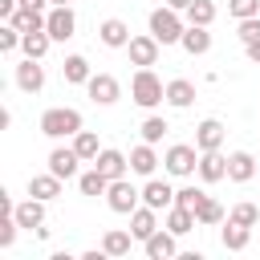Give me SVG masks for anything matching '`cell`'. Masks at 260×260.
Segmentation results:
<instances>
[{"instance_id": "6da1fadb", "label": "cell", "mask_w": 260, "mask_h": 260, "mask_svg": "<svg viewBox=\"0 0 260 260\" xmlns=\"http://www.w3.org/2000/svg\"><path fill=\"white\" fill-rule=\"evenodd\" d=\"M183 12L179 8H171V4H162V8H154L150 12V37L158 41V45H179L183 41Z\"/></svg>"}, {"instance_id": "7a4b0ae2", "label": "cell", "mask_w": 260, "mask_h": 260, "mask_svg": "<svg viewBox=\"0 0 260 260\" xmlns=\"http://www.w3.org/2000/svg\"><path fill=\"white\" fill-rule=\"evenodd\" d=\"M130 98H134L142 110H154L158 102H167V85H162V77H158L154 69H138V73L130 77Z\"/></svg>"}, {"instance_id": "3957f363", "label": "cell", "mask_w": 260, "mask_h": 260, "mask_svg": "<svg viewBox=\"0 0 260 260\" xmlns=\"http://www.w3.org/2000/svg\"><path fill=\"white\" fill-rule=\"evenodd\" d=\"M81 130V114L73 106H53L41 114V134L45 138H73Z\"/></svg>"}, {"instance_id": "277c9868", "label": "cell", "mask_w": 260, "mask_h": 260, "mask_svg": "<svg viewBox=\"0 0 260 260\" xmlns=\"http://www.w3.org/2000/svg\"><path fill=\"white\" fill-rule=\"evenodd\" d=\"M106 203H110V211H118V215H130L138 203H142V191L122 175V179H110V187H106Z\"/></svg>"}, {"instance_id": "5b68a950", "label": "cell", "mask_w": 260, "mask_h": 260, "mask_svg": "<svg viewBox=\"0 0 260 260\" xmlns=\"http://www.w3.org/2000/svg\"><path fill=\"white\" fill-rule=\"evenodd\" d=\"M162 167H167V175H195L199 171V146H187V142H175V146H167V154H162Z\"/></svg>"}, {"instance_id": "8992f818", "label": "cell", "mask_w": 260, "mask_h": 260, "mask_svg": "<svg viewBox=\"0 0 260 260\" xmlns=\"http://www.w3.org/2000/svg\"><path fill=\"white\" fill-rule=\"evenodd\" d=\"M45 28H49L53 41L77 37V16H73V8H69V4H53V8L45 12Z\"/></svg>"}, {"instance_id": "52a82bcc", "label": "cell", "mask_w": 260, "mask_h": 260, "mask_svg": "<svg viewBox=\"0 0 260 260\" xmlns=\"http://www.w3.org/2000/svg\"><path fill=\"white\" fill-rule=\"evenodd\" d=\"M85 93H89L98 106H114V102L122 98V85H118L114 73H93V77L85 81Z\"/></svg>"}, {"instance_id": "ba28073f", "label": "cell", "mask_w": 260, "mask_h": 260, "mask_svg": "<svg viewBox=\"0 0 260 260\" xmlns=\"http://www.w3.org/2000/svg\"><path fill=\"white\" fill-rule=\"evenodd\" d=\"M158 41L150 37V32H142V37H130V45H126V53H130V65H138V69H150L154 61H158Z\"/></svg>"}, {"instance_id": "9c48e42d", "label": "cell", "mask_w": 260, "mask_h": 260, "mask_svg": "<svg viewBox=\"0 0 260 260\" xmlns=\"http://www.w3.org/2000/svg\"><path fill=\"white\" fill-rule=\"evenodd\" d=\"M142 203L146 207H154V211H167V207H175V187L167 183V179H146V187H142Z\"/></svg>"}, {"instance_id": "30bf717a", "label": "cell", "mask_w": 260, "mask_h": 260, "mask_svg": "<svg viewBox=\"0 0 260 260\" xmlns=\"http://www.w3.org/2000/svg\"><path fill=\"white\" fill-rule=\"evenodd\" d=\"M142 248H146L150 260H171V256H179V236L171 228H158L150 240H142Z\"/></svg>"}, {"instance_id": "8fae6325", "label": "cell", "mask_w": 260, "mask_h": 260, "mask_svg": "<svg viewBox=\"0 0 260 260\" xmlns=\"http://www.w3.org/2000/svg\"><path fill=\"white\" fill-rule=\"evenodd\" d=\"M16 85H20L24 93H41V89H45V65H41L37 57H24V61L16 65Z\"/></svg>"}, {"instance_id": "7c38bea8", "label": "cell", "mask_w": 260, "mask_h": 260, "mask_svg": "<svg viewBox=\"0 0 260 260\" xmlns=\"http://www.w3.org/2000/svg\"><path fill=\"white\" fill-rule=\"evenodd\" d=\"M77 162H81V154L73 146H53L49 150V171L57 179H77Z\"/></svg>"}, {"instance_id": "4fadbf2b", "label": "cell", "mask_w": 260, "mask_h": 260, "mask_svg": "<svg viewBox=\"0 0 260 260\" xmlns=\"http://www.w3.org/2000/svg\"><path fill=\"white\" fill-rule=\"evenodd\" d=\"M98 41H102L106 49H126V45H130V24L118 20V16H110V20L98 24Z\"/></svg>"}, {"instance_id": "5bb4252c", "label": "cell", "mask_w": 260, "mask_h": 260, "mask_svg": "<svg viewBox=\"0 0 260 260\" xmlns=\"http://www.w3.org/2000/svg\"><path fill=\"white\" fill-rule=\"evenodd\" d=\"M223 134H228V130H223L219 118H203V122L195 126V146H199V150H219V146H223Z\"/></svg>"}, {"instance_id": "9a60e30c", "label": "cell", "mask_w": 260, "mask_h": 260, "mask_svg": "<svg viewBox=\"0 0 260 260\" xmlns=\"http://www.w3.org/2000/svg\"><path fill=\"white\" fill-rule=\"evenodd\" d=\"M93 167L106 175V179H122L126 171H130V154H122V150H110V146H102V154L93 158Z\"/></svg>"}, {"instance_id": "2e32d148", "label": "cell", "mask_w": 260, "mask_h": 260, "mask_svg": "<svg viewBox=\"0 0 260 260\" xmlns=\"http://www.w3.org/2000/svg\"><path fill=\"white\" fill-rule=\"evenodd\" d=\"M130 232H134V240H150V236L158 232V211L146 207V203H138V207L130 211Z\"/></svg>"}, {"instance_id": "e0dca14e", "label": "cell", "mask_w": 260, "mask_h": 260, "mask_svg": "<svg viewBox=\"0 0 260 260\" xmlns=\"http://www.w3.org/2000/svg\"><path fill=\"white\" fill-rule=\"evenodd\" d=\"M199 179H203V183L228 179V158H223L219 150H199Z\"/></svg>"}, {"instance_id": "ac0fdd59", "label": "cell", "mask_w": 260, "mask_h": 260, "mask_svg": "<svg viewBox=\"0 0 260 260\" xmlns=\"http://www.w3.org/2000/svg\"><path fill=\"white\" fill-rule=\"evenodd\" d=\"M154 167H158L154 142H138V146L130 150V171H134V175H142V179H150V175H154Z\"/></svg>"}, {"instance_id": "d6986e66", "label": "cell", "mask_w": 260, "mask_h": 260, "mask_svg": "<svg viewBox=\"0 0 260 260\" xmlns=\"http://www.w3.org/2000/svg\"><path fill=\"white\" fill-rule=\"evenodd\" d=\"M228 179H232V183L256 179V158H252L248 150H232V154H228Z\"/></svg>"}, {"instance_id": "ffe728a7", "label": "cell", "mask_w": 260, "mask_h": 260, "mask_svg": "<svg viewBox=\"0 0 260 260\" xmlns=\"http://www.w3.org/2000/svg\"><path fill=\"white\" fill-rule=\"evenodd\" d=\"M16 219H20V228H28V232H37L41 223H45V199H37V195H28L24 203H16V211H12Z\"/></svg>"}, {"instance_id": "44dd1931", "label": "cell", "mask_w": 260, "mask_h": 260, "mask_svg": "<svg viewBox=\"0 0 260 260\" xmlns=\"http://www.w3.org/2000/svg\"><path fill=\"white\" fill-rule=\"evenodd\" d=\"M179 45H183V49H187L191 57H203V53L211 49V32H207L203 24H187V28H183V41H179Z\"/></svg>"}, {"instance_id": "7402d4cb", "label": "cell", "mask_w": 260, "mask_h": 260, "mask_svg": "<svg viewBox=\"0 0 260 260\" xmlns=\"http://www.w3.org/2000/svg\"><path fill=\"white\" fill-rule=\"evenodd\" d=\"M61 77H65L69 85H85L93 73H89V61H85L81 53H69V57L61 61Z\"/></svg>"}, {"instance_id": "603a6c76", "label": "cell", "mask_w": 260, "mask_h": 260, "mask_svg": "<svg viewBox=\"0 0 260 260\" xmlns=\"http://www.w3.org/2000/svg\"><path fill=\"white\" fill-rule=\"evenodd\" d=\"M195 223H199V219H195V211H191V207H179V203H175V207H167V215H162V228H171L175 236H187Z\"/></svg>"}, {"instance_id": "cb8c5ba5", "label": "cell", "mask_w": 260, "mask_h": 260, "mask_svg": "<svg viewBox=\"0 0 260 260\" xmlns=\"http://www.w3.org/2000/svg\"><path fill=\"white\" fill-rule=\"evenodd\" d=\"M195 102V85L187 81V77H175V81H167V106H175V110H187Z\"/></svg>"}, {"instance_id": "d4e9b609", "label": "cell", "mask_w": 260, "mask_h": 260, "mask_svg": "<svg viewBox=\"0 0 260 260\" xmlns=\"http://www.w3.org/2000/svg\"><path fill=\"white\" fill-rule=\"evenodd\" d=\"M61 183H65V179H57L53 171H49V175H32V179H28V195H37V199L49 203V199L61 195Z\"/></svg>"}, {"instance_id": "484cf974", "label": "cell", "mask_w": 260, "mask_h": 260, "mask_svg": "<svg viewBox=\"0 0 260 260\" xmlns=\"http://www.w3.org/2000/svg\"><path fill=\"white\" fill-rule=\"evenodd\" d=\"M219 240H223V248H228V252H244V248H248V240H252V228H244V223L228 219V228L219 232Z\"/></svg>"}, {"instance_id": "4316f807", "label": "cell", "mask_w": 260, "mask_h": 260, "mask_svg": "<svg viewBox=\"0 0 260 260\" xmlns=\"http://www.w3.org/2000/svg\"><path fill=\"white\" fill-rule=\"evenodd\" d=\"M106 187H110V179L98 171V167H89L85 175H77V191L81 195H89V199H98V195H106Z\"/></svg>"}, {"instance_id": "83f0119b", "label": "cell", "mask_w": 260, "mask_h": 260, "mask_svg": "<svg viewBox=\"0 0 260 260\" xmlns=\"http://www.w3.org/2000/svg\"><path fill=\"white\" fill-rule=\"evenodd\" d=\"M49 45H53V37H49V28H37V32H24V41H20V49H24V57H45L49 53Z\"/></svg>"}, {"instance_id": "f1b7e54d", "label": "cell", "mask_w": 260, "mask_h": 260, "mask_svg": "<svg viewBox=\"0 0 260 260\" xmlns=\"http://www.w3.org/2000/svg\"><path fill=\"white\" fill-rule=\"evenodd\" d=\"M73 150L81 154V162H93V158L102 154V146H98V134H93V130H77V134H73Z\"/></svg>"}, {"instance_id": "f546056e", "label": "cell", "mask_w": 260, "mask_h": 260, "mask_svg": "<svg viewBox=\"0 0 260 260\" xmlns=\"http://www.w3.org/2000/svg\"><path fill=\"white\" fill-rule=\"evenodd\" d=\"M130 240H134V232H106L102 236V248H106V256H130Z\"/></svg>"}, {"instance_id": "4dcf8cb0", "label": "cell", "mask_w": 260, "mask_h": 260, "mask_svg": "<svg viewBox=\"0 0 260 260\" xmlns=\"http://www.w3.org/2000/svg\"><path fill=\"white\" fill-rule=\"evenodd\" d=\"M183 16H187V24H203V28H211V20H215V4H211V0H191V8H187Z\"/></svg>"}, {"instance_id": "1f68e13d", "label": "cell", "mask_w": 260, "mask_h": 260, "mask_svg": "<svg viewBox=\"0 0 260 260\" xmlns=\"http://www.w3.org/2000/svg\"><path fill=\"white\" fill-rule=\"evenodd\" d=\"M8 24H16L20 32H37V28H45V12H32V8H16Z\"/></svg>"}, {"instance_id": "d6a6232c", "label": "cell", "mask_w": 260, "mask_h": 260, "mask_svg": "<svg viewBox=\"0 0 260 260\" xmlns=\"http://www.w3.org/2000/svg\"><path fill=\"white\" fill-rule=\"evenodd\" d=\"M195 219H199L203 228H215V223H223V207H219V203H215V199L207 195V199H203V203L195 207Z\"/></svg>"}, {"instance_id": "836d02e7", "label": "cell", "mask_w": 260, "mask_h": 260, "mask_svg": "<svg viewBox=\"0 0 260 260\" xmlns=\"http://www.w3.org/2000/svg\"><path fill=\"white\" fill-rule=\"evenodd\" d=\"M138 130H142V142H162V134H167L171 126H167V118H158V114H150V118H146V122H142Z\"/></svg>"}, {"instance_id": "e575fe53", "label": "cell", "mask_w": 260, "mask_h": 260, "mask_svg": "<svg viewBox=\"0 0 260 260\" xmlns=\"http://www.w3.org/2000/svg\"><path fill=\"white\" fill-rule=\"evenodd\" d=\"M228 219H236V223H244V228H256V223H260V207H256V203H236V207L228 211Z\"/></svg>"}, {"instance_id": "d590c367", "label": "cell", "mask_w": 260, "mask_h": 260, "mask_svg": "<svg viewBox=\"0 0 260 260\" xmlns=\"http://www.w3.org/2000/svg\"><path fill=\"white\" fill-rule=\"evenodd\" d=\"M16 228H20V219L12 211H0V248H12L16 244Z\"/></svg>"}, {"instance_id": "8d00e7d4", "label": "cell", "mask_w": 260, "mask_h": 260, "mask_svg": "<svg viewBox=\"0 0 260 260\" xmlns=\"http://www.w3.org/2000/svg\"><path fill=\"white\" fill-rule=\"evenodd\" d=\"M228 12L236 20H248V16H260V0H228Z\"/></svg>"}, {"instance_id": "74e56055", "label": "cell", "mask_w": 260, "mask_h": 260, "mask_svg": "<svg viewBox=\"0 0 260 260\" xmlns=\"http://www.w3.org/2000/svg\"><path fill=\"white\" fill-rule=\"evenodd\" d=\"M203 199H207V195H203L199 187H179V191H175V203H179V207H191V211H195Z\"/></svg>"}, {"instance_id": "f35d334b", "label": "cell", "mask_w": 260, "mask_h": 260, "mask_svg": "<svg viewBox=\"0 0 260 260\" xmlns=\"http://www.w3.org/2000/svg\"><path fill=\"white\" fill-rule=\"evenodd\" d=\"M236 32H240V41H256V37H260V16L240 20V28H236Z\"/></svg>"}, {"instance_id": "ab89813d", "label": "cell", "mask_w": 260, "mask_h": 260, "mask_svg": "<svg viewBox=\"0 0 260 260\" xmlns=\"http://www.w3.org/2000/svg\"><path fill=\"white\" fill-rule=\"evenodd\" d=\"M244 53H248V61L260 65V37H256V41H244Z\"/></svg>"}, {"instance_id": "60d3db41", "label": "cell", "mask_w": 260, "mask_h": 260, "mask_svg": "<svg viewBox=\"0 0 260 260\" xmlns=\"http://www.w3.org/2000/svg\"><path fill=\"white\" fill-rule=\"evenodd\" d=\"M53 0H20V8H32V12H49Z\"/></svg>"}, {"instance_id": "b9f144b4", "label": "cell", "mask_w": 260, "mask_h": 260, "mask_svg": "<svg viewBox=\"0 0 260 260\" xmlns=\"http://www.w3.org/2000/svg\"><path fill=\"white\" fill-rule=\"evenodd\" d=\"M167 4H171V8H179V12H187V8H191V0H167Z\"/></svg>"}, {"instance_id": "7bdbcfd3", "label": "cell", "mask_w": 260, "mask_h": 260, "mask_svg": "<svg viewBox=\"0 0 260 260\" xmlns=\"http://www.w3.org/2000/svg\"><path fill=\"white\" fill-rule=\"evenodd\" d=\"M53 4H69V0H53Z\"/></svg>"}]
</instances>
